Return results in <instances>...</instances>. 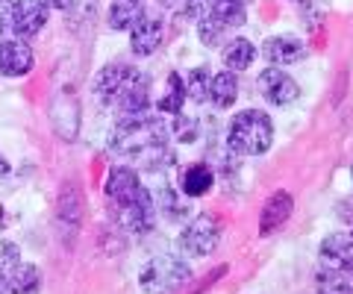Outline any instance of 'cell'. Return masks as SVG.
<instances>
[{"label":"cell","mask_w":353,"mask_h":294,"mask_svg":"<svg viewBox=\"0 0 353 294\" xmlns=\"http://www.w3.org/2000/svg\"><path fill=\"white\" fill-rule=\"evenodd\" d=\"M165 138L168 133H165L162 118L150 109L141 115H121L109 133V147L118 156H130L145 171H159L168 168L165 162H171V154L165 150Z\"/></svg>","instance_id":"cell-1"},{"label":"cell","mask_w":353,"mask_h":294,"mask_svg":"<svg viewBox=\"0 0 353 294\" xmlns=\"http://www.w3.org/2000/svg\"><path fill=\"white\" fill-rule=\"evenodd\" d=\"M274 124L262 109H245L227 127V147L236 156H259L271 147Z\"/></svg>","instance_id":"cell-2"},{"label":"cell","mask_w":353,"mask_h":294,"mask_svg":"<svg viewBox=\"0 0 353 294\" xmlns=\"http://www.w3.org/2000/svg\"><path fill=\"white\" fill-rule=\"evenodd\" d=\"M189 280H192V268L183 259L168 256V253L153 256L139 274L145 294H176L189 286Z\"/></svg>","instance_id":"cell-3"},{"label":"cell","mask_w":353,"mask_h":294,"mask_svg":"<svg viewBox=\"0 0 353 294\" xmlns=\"http://www.w3.org/2000/svg\"><path fill=\"white\" fill-rule=\"evenodd\" d=\"M106 200H109V209H121V206H136V203H150L153 200V191L145 189V182L139 180V174L127 168V165H115L109 171V180H106Z\"/></svg>","instance_id":"cell-4"},{"label":"cell","mask_w":353,"mask_h":294,"mask_svg":"<svg viewBox=\"0 0 353 294\" xmlns=\"http://www.w3.org/2000/svg\"><path fill=\"white\" fill-rule=\"evenodd\" d=\"M218 244H221V224L209 212L194 215L180 233V247L189 256H209Z\"/></svg>","instance_id":"cell-5"},{"label":"cell","mask_w":353,"mask_h":294,"mask_svg":"<svg viewBox=\"0 0 353 294\" xmlns=\"http://www.w3.org/2000/svg\"><path fill=\"white\" fill-rule=\"evenodd\" d=\"M6 21H9V32L18 39H32L39 36L48 24V15H50V6L44 0H12L6 9Z\"/></svg>","instance_id":"cell-6"},{"label":"cell","mask_w":353,"mask_h":294,"mask_svg":"<svg viewBox=\"0 0 353 294\" xmlns=\"http://www.w3.org/2000/svg\"><path fill=\"white\" fill-rule=\"evenodd\" d=\"M139 77H141V71L132 68V65H124V62L106 65V68L97 74V80H94L97 101H101L103 106H115L121 101V94H124Z\"/></svg>","instance_id":"cell-7"},{"label":"cell","mask_w":353,"mask_h":294,"mask_svg":"<svg viewBox=\"0 0 353 294\" xmlns=\"http://www.w3.org/2000/svg\"><path fill=\"white\" fill-rule=\"evenodd\" d=\"M162 39H165V24L157 12H145L136 18V24L130 27V50L136 56H153L159 48H162Z\"/></svg>","instance_id":"cell-8"},{"label":"cell","mask_w":353,"mask_h":294,"mask_svg":"<svg viewBox=\"0 0 353 294\" xmlns=\"http://www.w3.org/2000/svg\"><path fill=\"white\" fill-rule=\"evenodd\" d=\"M256 89L271 106H289L301 97V85H297L285 71H277V68H271V65L259 74Z\"/></svg>","instance_id":"cell-9"},{"label":"cell","mask_w":353,"mask_h":294,"mask_svg":"<svg viewBox=\"0 0 353 294\" xmlns=\"http://www.w3.org/2000/svg\"><path fill=\"white\" fill-rule=\"evenodd\" d=\"M32 48L27 39H18V36H9L0 41V74L3 77H24V74L32 71Z\"/></svg>","instance_id":"cell-10"},{"label":"cell","mask_w":353,"mask_h":294,"mask_svg":"<svg viewBox=\"0 0 353 294\" xmlns=\"http://www.w3.org/2000/svg\"><path fill=\"white\" fill-rule=\"evenodd\" d=\"M262 56L268 65H294L306 59V45L297 36H271L262 45Z\"/></svg>","instance_id":"cell-11"},{"label":"cell","mask_w":353,"mask_h":294,"mask_svg":"<svg viewBox=\"0 0 353 294\" xmlns=\"http://www.w3.org/2000/svg\"><path fill=\"white\" fill-rule=\"evenodd\" d=\"M294 212V198L289 191H274L268 200L262 206V215H259V233L262 235H271L274 230H280V227L289 221Z\"/></svg>","instance_id":"cell-12"},{"label":"cell","mask_w":353,"mask_h":294,"mask_svg":"<svg viewBox=\"0 0 353 294\" xmlns=\"http://www.w3.org/2000/svg\"><path fill=\"white\" fill-rule=\"evenodd\" d=\"M321 259L327 268L353 274V238L347 235H327L321 242Z\"/></svg>","instance_id":"cell-13"},{"label":"cell","mask_w":353,"mask_h":294,"mask_svg":"<svg viewBox=\"0 0 353 294\" xmlns=\"http://www.w3.org/2000/svg\"><path fill=\"white\" fill-rule=\"evenodd\" d=\"M3 286H6L9 294H39V288H41V271L36 265L15 262L3 274Z\"/></svg>","instance_id":"cell-14"},{"label":"cell","mask_w":353,"mask_h":294,"mask_svg":"<svg viewBox=\"0 0 353 294\" xmlns=\"http://www.w3.org/2000/svg\"><path fill=\"white\" fill-rule=\"evenodd\" d=\"M206 15L224 30H236L248 21V0H212Z\"/></svg>","instance_id":"cell-15"},{"label":"cell","mask_w":353,"mask_h":294,"mask_svg":"<svg viewBox=\"0 0 353 294\" xmlns=\"http://www.w3.org/2000/svg\"><path fill=\"white\" fill-rule=\"evenodd\" d=\"M118 109V118L121 115H141V112H150V89H148V77H141L130 85V89L121 94V101L115 103Z\"/></svg>","instance_id":"cell-16"},{"label":"cell","mask_w":353,"mask_h":294,"mask_svg":"<svg viewBox=\"0 0 353 294\" xmlns=\"http://www.w3.org/2000/svg\"><path fill=\"white\" fill-rule=\"evenodd\" d=\"M239 97V83L233 71H221L209 80V101H212L218 109H230Z\"/></svg>","instance_id":"cell-17"},{"label":"cell","mask_w":353,"mask_h":294,"mask_svg":"<svg viewBox=\"0 0 353 294\" xmlns=\"http://www.w3.org/2000/svg\"><path fill=\"white\" fill-rule=\"evenodd\" d=\"M153 203H157V209H162L171 221H185V218L192 215L189 198H185V194H176V189H171V186H162L157 191V198H153Z\"/></svg>","instance_id":"cell-18"},{"label":"cell","mask_w":353,"mask_h":294,"mask_svg":"<svg viewBox=\"0 0 353 294\" xmlns=\"http://www.w3.org/2000/svg\"><path fill=\"white\" fill-rule=\"evenodd\" d=\"M256 59V48L248 39H233L224 45V65L230 71H245Z\"/></svg>","instance_id":"cell-19"},{"label":"cell","mask_w":353,"mask_h":294,"mask_svg":"<svg viewBox=\"0 0 353 294\" xmlns=\"http://www.w3.org/2000/svg\"><path fill=\"white\" fill-rule=\"evenodd\" d=\"M215 186V174L209 165H192L189 171L183 174V194L185 198H201V194H206L209 189Z\"/></svg>","instance_id":"cell-20"},{"label":"cell","mask_w":353,"mask_h":294,"mask_svg":"<svg viewBox=\"0 0 353 294\" xmlns=\"http://www.w3.org/2000/svg\"><path fill=\"white\" fill-rule=\"evenodd\" d=\"M183 103H185V83L176 77V74H168V80H165V94L157 101V112L176 115V112H183Z\"/></svg>","instance_id":"cell-21"},{"label":"cell","mask_w":353,"mask_h":294,"mask_svg":"<svg viewBox=\"0 0 353 294\" xmlns=\"http://www.w3.org/2000/svg\"><path fill=\"white\" fill-rule=\"evenodd\" d=\"M141 15V6L136 3V0H115L112 6H109V18H106V24L118 30V32H130V27L136 24V18Z\"/></svg>","instance_id":"cell-22"},{"label":"cell","mask_w":353,"mask_h":294,"mask_svg":"<svg viewBox=\"0 0 353 294\" xmlns=\"http://www.w3.org/2000/svg\"><path fill=\"white\" fill-rule=\"evenodd\" d=\"M315 288H318V294H353V286L345 280V274L327 268V265L315 274Z\"/></svg>","instance_id":"cell-23"},{"label":"cell","mask_w":353,"mask_h":294,"mask_svg":"<svg viewBox=\"0 0 353 294\" xmlns=\"http://www.w3.org/2000/svg\"><path fill=\"white\" fill-rule=\"evenodd\" d=\"M57 212H59V221H65V224H71V227H77L80 224V212H83V200H80V191H77L71 182L62 189V194H59V206H57Z\"/></svg>","instance_id":"cell-24"},{"label":"cell","mask_w":353,"mask_h":294,"mask_svg":"<svg viewBox=\"0 0 353 294\" xmlns=\"http://www.w3.org/2000/svg\"><path fill=\"white\" fill-rule=\"evenodd\" d=\"M209 71L206 68H194L189 74V83H185V97H192L194 103H203L209 101Z\"/></svg>","instance_id":"cell-25"},{"label":"cell","mask_w":353,"mask_h":294,"mask_svg":"<svg viewBox=\"0 0 353 294\" xmlns=\"http://www.w3.org/2000/svg\"><path fill=\"white\" fill-rule=\"evenodd\" d=\"M197 32H201V41L206 48H218V45H224V27H218L212 18L203 15L201 21H197Z\"/></svg>","instance_id":"cell-26"},{"label":"cell","mask_w":353,"mask_h":294,"mask_svg":"<svg viewBox=\"0 0 353 294\" xmlns=\"http://www.w3.org/2000/svg\"><path fill=\"white\" fill-rule=\"evenodd\" d=\"M174 133H176V141H185V145H192L194 136H197V121H192L189 115L176 112L174 115Z\"/></svg>","instance_id":"cell-27"},{"label":"cell","mask_w":353,"mask_h":294,"mask_svg":"<svg viewBox=\"0 0 353 294\" xmlns=\"http://www.w3.org/2000/svg\"><path fill=\"white\" fill-rule=\"evenodd\" d=\"M15 262H21V250L12 242H0V274H6Z\"/></svg>","instance_id":"cell-28"},{"label":"cell","mask_w":353,"mask_h":294,"mask_svg":"<svg viewBox=\"0 0 353 294\" xmlns=\"http://www.w3.org/2000/svg\"><path fill=\"white\" fill-rule=\"evenodd\" d=\"M50 9H59V12H68V9L77 3V0H44Z\"/></svg>","instance_id":"cell-29"},{"label":"cell","mask_w":353,"mask_h":294,"mask_svg":"<svg viewBox=\"0 0 353 294\" xmlns=\"http://www.w3.org/2000/svg\"><path fill=\"white\" fill-rule=\"evenodd\" d=\"M3 174H9V162H6L3 156H0V177H3Z\"/></svg>","instance_id":"cell-30"},{"label":"cell","mask_w":353,"mask_h":294,"mask_svg":"<svg viewBox=\"0 0 353 294\" xmlns=\"http://www.w3.org/2000/svg\"><path fill=\"white\" fill-rule=\"evenodd\" d=\"M6 291V286H3V274H0V294H3Z\"/></svg>","instance_id":"cell-31"},{"label":"cell","mask_w":353,"mask_h":294,"mask_svg":"<svg viewBox=\"0 0 353 294\" xmlns=\"http://www.w3.org/2000/svg\"><path fill=\"white\" fill-rule=\"evenodd\" d=\"M350 177H353V165H350Z\"/></svg>","instance_id":"cell-32"},{"label":"cell","mask_w":353,"mask_h":294,"mask_svg":"<svg viewBox=\"0 0 353 294\" xmlns=\"http://www.w3.org/2000/svg\"><path fill=\"white\" fill-rule=\"evenodd\" d=\"M136 3H141V0H136Z\"/></svg>","instance_id":"cell-33"},{"label":"cell","mask_w":353,"mask_h":294,"mask_svg":"<svg viewBox=\"0 0 353 294\" xmlns=\"http://www.w3.org/2000/svg\"><path fill=\"white\" fill-rule=\"evenodd\" d=\"M292 3H294V0H292Z\"/></svg>","instance_id":"cell-34"}]
</instances>
